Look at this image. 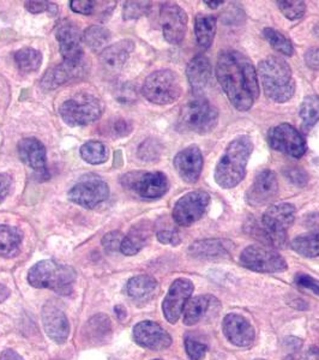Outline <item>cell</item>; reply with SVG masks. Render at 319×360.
<instances>
[{
    "label": "cell",
    "instance_id": "52",
    "mask_svg": "<svg viewBox=\"0 0 319 360\" xmlns=\"http://www.w3.org/2000/svg\"><path fill=\"white\" fill-rule=\"evenodd\" d=\"M49 4L51 3L48 1H27L25 8L28 10L29 13H41L48 11Z\"/></svg>",
    "mask_w": 319,
    "mask_h": 360
},
{
    "label": "cell",
    "instance_id": "46",
    "mask_svg": "<svg viewBox=\"0 0 319 360\" xmlns=\"http://www.w3.org/2000/svg\"><path fill=\"white\" fill-rule=\"evenodd\" d=\"M70 6L74 13H81V15H93L96 8L95 1H89V0H71Z\"/></svg>",
    "mask_w": 319,
    "mask_h": 360
},
{
    "label": "cell",
    "instance_id": "36",
    "mask_svg": "<svg viewBox=\"0 0 319 360\" xmlns=\"http://www.w3.org/2000/svg\"><path fill=\"white\" fill-rule=\"evenodd\" d=\"M299 115L303 119L304 127L306 129L315 127L319 120V96L311 95L304 98L303 103L300 105Z\"/></svg>",
    "mask_w": 319,
    "mask_h": 360
},
{
    "label": "cell",
    "instance_id": "20",
    "mask_svg": "<svg viewBox=\"0 0 319 360\" xmlns=\"http://www.w3.org/2000/svg\"><path fill=\"white\" fill-rule=\"evenodd\" d=\"M57 40L64 62L82 63V34L71 23H64L57 30Z\"/></svg>",
    "mask_w": 319,
    "mask_h": 360
},
{
    "label": "cell",
    "instance_id": "12",
    "mask_svg": "<svg viewBox=\"0 0 319 360\" xmlns=\"http://www.w3.org/2000/svg\"><path fill=\"white\" fill-rule=\"evenodd\" d=\"M268 139L274 150L283 153L295 159L303 158L306 153L307 146L305 139L300 135V132L289 124H281L273 127L268 134Z\"/></svg>",
    "mask_w": 319,
    "mask_h": 360
},
{
    "label": "cell",
    "instance_id": "48",
    "mask_svg": "<svg viewBox=\"0 0 319 360\" xmlns=\"http://www.w3.org/2000/svg\"><path fill=\"white\" fill-rule=\"evenodd\" d=\"M157 239L162 244H169V245H179L181 242V236L174 231V229H162L157 232Z\"/></svg>",
    "mask_w": 319,
    "mask_h": 360
},
{
    "label": "cell",
    "instance_id": "22",
    "mask_svg": "<svg viewBox=\"0 0 319 360\" xmlns=\"http://www.w3.org/2000/svg\"><path fill=\"white\" fill-rule=\"evenodd\" d=\"M186 75L193 93L196 95L204 94L213 77V69L208 58L204 54H197L188 63Z\"/></svg>",
    "mask_w": 319,
    "mask_h": 360
},
{
    "label": "cell",
    "instance_id": "25",
    "mask_svg": "<svg viewBox=\"0 0 319 360\" xmlns=\"http://www.w3.org/2000/svg\"><path fill=\"white\" fill-rule=\"evenodd\" d=\"M134 49H135L134 42L129 40L108 46L101 53V58H100L101 64L108 72H118L126 63Z\"/></svg>",
    "mask_w": 319,
    "mask_h": 360
},
{
    "label": "cell",
    "instance_id": "10",
    "mask_svg": "<svg viewBox=\"0 0 319 360\" xmlns=\"http://www.w3.org/2000/svg\"><path fill=\"white\" fill-rule=\"evenodd\" d=\"M240 263L258 273H280L287 269L286 259L278 251L264 245L247 246L240 255Z\"/></svg>",
    "mask_w": 319,
    "mask_h": 360
},
{
    "label": "cell",
    "instance_id": "51",
    "mask_svg": "<svg viewBox=\"0 0 319 360\" xmlns=\"http://www.w3.org/2000/svg\"><path fill=\"white\" fill-rule=\"evenodd\" d=\"M119 94H122V96L118 98L120 103H131L136 98V88L131 84H125L119 90Z\"/></svg>",
    "mask_w": 319,
    "mask_h": 360
},
{
    "label": "cell",
    "instance_id": "5",
    "mask_svg": "<svg viewBox=\"0 0 319 360\" xmlns=\"http://www.w3.org/2000/svg\"><path fill=\"white\" fill-rule=\"evenodd\" d=\"M28 281L37 288H47L59 295H69L74 290L76 271L71 266L45 259L30 268Z\"/></svg>",
    "mask_w": 319,
    "mask_h": 360
},
{
    "label": "cell",
    "instance_id": "55",
    "mask_svg": "<svg viewBox=\"0 0 319 360\" xmlns=\"http://www.w3.org/2000/svg\"><path fill=\"white\" fill-rule=\"evenodd\" d=\"M307 360H319V348L312 346L307 352Z\"/></svg>",
    "mask_w": 319,
    "mask_h": 360
},
{
    "label": "cell",
    "instance_id": "50",
    "mask_svg": "<svg viewBox=\"0 0 319 360\" xmlns=\"http://www.w3.org/2000/svg\"><path fill=\"white\" fill-rule=\"evenodd\" d=\"M305 63L310 69L319 70V47L307 49L305 53Z\"/></svg>",
    "mask_w": 319,
    "mask_h": 360
},
{
    "label": "cell",
    "instance_id": "2",
    "mask_svg": "<svg viewBox=\"0 0 319 360\" xmlns=\"http://www.w3.org/2000/svg\"><path fill=\"white\" fill-rule=\"evenodd\" d=\"M252 150L254 144L249 136L233 139L215 167L214 178L217 185L223 188H235L245 178L246 166Z\"/></svg>",
    "mask_w": 319,
    "mask_h": 360
},
{
    "label": "cell",
    "instance_id": "26",
    "mask_svg": "<svg viewBox=\"0 0 319 360\" xmlns=\"http://www.w3.org/2000/svg\"><path fill=\"white\" fill-rule=\"evenodd\" d=\"M18 153L23 162L39 173L46 172L45 146L37 139H22L18 143Z\"/></svg>",
    "mask_w": 319,
    "mask_h": 360
},
{
    "label": "cell",
    "instance_id": "1",
    "mask_svg": "<svg viewBox=\"0 0 319 360\" xmlns=\"http://www.w3.org/2000/svg\"><path fill=\"white\" fill-rule=\"evenodd\" d=\"M217 81L237 111L246 112L259 96L257 72L245 54L229 49L217 58Z\"/></svg>",
    "mask_w": 319,
    "mask_h": 360
},
{
    "label": "cell",
    "instance_id": "19",
    "mask_svg": "<svg viewBox=\"0 0 319 360\" xmlns=\"http://www.w3.org/2000/svg\"><path fill=\"white\" fill-rule=\"evenodd\" d=\"M222 330L226 339L237 347H247L254 341V328L249 319L237 314L226 316L222 323Z\"/></svg>",
    "mask_w": 319,
    "mask_h": 360
},
{
    "label": "cell",
    "instance_id": "30",
    "mask_svg": "<svg viewBox=\"0 0 319 360\" xmlns=\"http://www.w3.org/2000/svg\"><path fill=\"white\" fill-rule=\"evenodd\" d=\"M22 233L13 226H0V256L15 257L21 249Z\"/></svg>",
    "mask_w": 319,
    "mask_h": 360
},
{
    "label": "cell",
    "instance_id": "31",
    "mask_svg": "<svg viewBox=\"0 0 319 360\" xmlns=\"http://www.w3.org/2000/svg\"><path fill=\"white\" fill-rule=\"evenodd\" d=\"M216 33V17L213 15H197L195 20V34H196L197 42L202 49H209L214 41Z\"/></svg>",
    "mask_w": 319,
    "mask_h": 360
},
{
    "label": "cell",
    "instance_id": "57",
    "mask_svg": "<svg viewBox=\"0 0 319 360\" xmlns=\"http://www.w3.org/2000/svg\"><path fill=\"white\" fill-rule=\"evenodd\" d=\"M115 315L118 316V319H120V321L126 317V310H125V307H120V305H118V307H115Z\"/></svg>",
    "mask_w": 319,
    "mask_h": 360
},
{
    "label": "cell",
    "instance_id": "29",
    "mask_svg": "<svg viewBox=\"0 0 319 360\" xmlns=\"http://www.w3.org/2000/svg\"><path fill=\"white\" fill-rule=\"evenodd\" d=\"M112 334L111 319L107 315L98 314L91 317L84 327L86 339L91 344H103Z\"/></svg>",
    "mask_w": 319,
    "mask_h": 360
},
{
    "label": "cell",
    "instance_id": "38",
    "mask_svg": "<svg viewBox=\"0 0 319 360\" xmlns=\"http://www.w3.org/2000/svg\"><path fill=\"white\" fill-rule=\"evenodd\" d=\"M263 35L266 37V41L271 44V47H274L280 53L288 56V57L294 54V47L292 45L291 40H288L282 33H280L276 29L266 28L263 30Z\"/></svg>",
    "mask_w": 319,
    "mask_h": 360
},
{
    "label": "cell",
    "instance_id": "23",
    "mask_svg": "<svg viewBox=\"0 0 319 360\" xmlns=\"http://www.w3.org/2000/svg\"><path fill=\"white\" fill-rule=\"evenodd\" d=\"M233 243L228 239H205L191 244L188 252L200 259H214L225 257L233 249Z\"/></svg>",
    "mask_w": 319,
    "mask_h": 360
},
{
    "label": "cell",
    "instance_id": "9",
    "mask_svg": "<svg viewBox=\"0 0 319 360\" xmlns=\"http://www.w3.org/2000/svg\"><path fill=\"white\" fill-rule=\"evenodd\" d=\"M124 188L142 198L154 200L164 196L168 191V179L162 172L127 173L122 179Z\"/></svg>",
    "mask_w": 319,
    "mask_h": 360
},
{
    "label": "cell",
    "instance_id": "6",
    "mask_svg": "<svg viewBox=\"0 0 319 360\" xmlns=\"http://www.w3.org/2000/svg\"><path fill=\"white\" fill-rule=\"evenodd\" d=\"M219 122L216 107L204 98H198L186 103L181 110L178 127L183 131L205 135L214 130Z\"/></svg>",
    "mask_w": 319,
    "mask_h": 360
},
{
    "label": "cell",
    "instance_id": "39",
    "mask_svg": "<svg viewBox=\"0 0 319 360\" xmlns=\"http://www.w3.org/2000/svg\"><path fill=\"white\" fill-rule=\"evenodd\" d=\"M278 5L283 16L291 21L300 20L306 13V4L300 0H282L278 1Z\"/></svg>",
    "mask_w": 319,
    "mask_h": 360
},
{
    "label": "cell",
    "instance_id": "44",
    "mask_svg": "<svg viewBox=\"0 0 319 360\" xmlns=\"http://www.w3.org/2000/svg\"><path fill=\"white\" fill-rule=\"evenodd\" d=\"M107 131L115 137H125L132 131L131 124L126 122L125 119H115L110 123Z\"/></svg>",
    "mask_w": 319,
    "mask_h": 360
},
{
    "label": "cell",
    "instance_id": "45",
    "mask_svg": "<svg viewBox=\"0 0 319 360\" xmlns=\"http://www.w3.org/2000/svg\"><path fill=\"white\" fill-rule=\"evenodd\" d=\"M285 174H286L287 178H288L291 183L297 185V186H300V188L305 186L307 184V181H308V174L304 171L303 168H288Z\"/></svg>",
    "mask_w": 319,
    "mask_h": 360
},
{
    "label": "cell",
    "instance_id": "42",
    "mask_svg": "<svg viewBox=\"0 0 319 360\" xmlns=\"http://www.w3.org/2000/svg\"><path fill=\"white\" fill-rule=\"evenodd\" d=\"M185 349H186L190 359L202 360L207 354L208 347H207V345L202 344L200 341L188 335L185 338Z\"/></svg>",
    "mask_w": 319,
    "mask_h": 360
},
{
    "label": "cell",
    "instance_id": "40",
    "mask_svg": "<svg viewBox=\"0 0 319 360\" xmlns=\"http://www.w3.org/2000/svg\"><path fill=\"white\" fill-rule=\"evenodd\" d=\"M162 147L156 139H149L141 144L138 156L144 161H155L159 159Z\"/></svg>",
    "mask_w": 319,
    "mask_h": 360
},
{
    "label": "cell",
    "instance_id": "56",
    "mask_svg": "<svg viewBox=\"0 0 319 360\" xmlns=\"http://www.w3.org/2000/svg\"><path fill=\"white\" fill-rule=\"evenodd\" d=\"M8 297H10V290H8V287L0 283V303L5 302Z\"/></svg>",
    "mask_w": 319,
    "mask_h": 360
},
{
    "label": "cell",
    "instance_id": "47",
    "mask_svg": "<svg viewBox=\"0 0 319 360\" xmlns=\"http://www.w3.org/2000/svg\"><path fill=\"white\" fill-rule=\"evenodd\" d=\"M295 283L297 285L306 290L313 292L315 295H319V281L312 276H308L306 274H298L295 276Z\"/></svg>",
    "mask_w": 319,
    "mask_h": 360
},
{
    "label": "cell",
    "instance_id": "8",
    "mask_svg": "<svg viewBox=\"0 0 319 360\" xmlns=\"http://www.w3.org/2000/svg\"><path fill=\"white\" fill-rule=\"evenodd\" d=\"M103 115V105L93 95L78 94L66 100L60 107V115L70 127H84L94 123Z\"/></svg>",
    "mask_w": 319,
    "mask_h": 360
},
{
    "label": "cell",
    "instance_id": "61",
    "mask_svg": "<svg viewBox=\"0 0 319 360\" xmlns=\"http://www.w3.org/2000/svg\"><path fill=\"white\" fill-rule=\"evenodd\" d=\"M154 360H161V359H154Z\"/></svg>",
    "mask_w": 319,
    "mask_h": 360
},
{
    "label": "cell",
    "instance_id": "14",
    "mask_svg": "<svg viewBox=\"0 0 319 360\" xmlns=\"http://www.w3.org/2000/svg\"><path fill=\"white\" fill-rule=\"evenodd\" d=\"M193 290L195 286L188 278H176L172 286L169 287V291L162 303V311L169 323H176L178 319H181Z\"/></svg>",
    "mask_w": 319,
    "mask_h": 360
},
{
    "label": "cell",
    "instance_id": "60",
    "mask_svg": "<svg viewBox=\"0 0 319 360\" xmlns=\"http://www.w3.org/2000/svg\"><path fill=\"white\" fill-rule=\"evenodd\" d=\"M256 360H264V359H256Z\"/></svg>",
    "mask_w": 319,
    "mask_h": 360
},
{
    "label": "cell",
    "instance_id": "11",
    "mask_svg": "<svg viewBox=\"0 0 319 360\" xmlns=\"http://www.w3.org/2000/svg\"><path fill=\"white\" fill-rule=\"evenodd\" d=\"M209 203L210 196L203 190H196L193 193H186L174 205L173 219L176 225L188 227L204 215Z\"/></svg>",
    "mask_w": 319,
    "mask_h": 360
},
{
    "label": "cell",
    "instance_id": "27",
    "mask_svg": "<svg viewBox=\"0 0 319 360\" xmlns=\"http://www.w3.org/2000/svg\"><path fill=\"white\" fill-rule=\"evenodd\" d=\"M152 226L149 221H141L134 226L130 232L124 237L120 251L126 256H135L138 254L152 236Z\"/></svg>",
    "mask_w": 319,
    "mask_h": 360
},
{
    "label": "cell",
    "instance_id": "4",
    "mask_svg": "<svg viewBox=\"0 0 319 360\" xmlns=\"http://www.w3.org/2000/svg\"><path fill=\"white\" fill-rule=\"evenodd\" d=\"M295 220L294 205L291 203H280L266 209L262 221L254 222L251 233L266 245L283 246L286 244L287 229Z\"/></svg>",
    "mask_w": 319,
    "mask_h": 360
},
{
    "label": "cell",
    "instance_id": "24",
    "mask_svg": "<svg viewBox=\"0 0 319 360\" xmlns=\"http://www.w3.org/2000/svg\"><path fill=\"white\" fill-rule=\"evenodd\" d=\"M82 71L83 62H64L60 65L52 68L46 72L45 76L42 78L41 86L46 90L56 89L58 86H63L71 79L77 77L78 75L82 74Z\"/></svg>",
    "mask_w": 319,
    "mask_h": 360
},
{
    "label": "cell",
    "instance_id": "49",
    "mask_svg": "<svg viewBox=\"0 0 319 360\" xmlns=\"http://www.w3.org/2000/svg\"><path fill=\"white\" fill-rule=\"evenodd\" d=\"M304 226L305 229L310 231V233L319 234V213L307 214L306 217H304Z\"/></svg>",
    "mask_w": 319,
    "mask_h": 360
},
{
    "label": "cell",
    "instance_id": "16",
    "mask_svg": "<svg viewBox=\"0 0 319 360\" xmlns=\"http://www.w3.org/2000/svg\"><path fill=\"white\" fill-rule=\"evenodd\" d=\"M134 340L141 347L152 351H164L172 345V336L152 321H143L136 324Z\"/></svg>",
    "mask_w": 319,
    "mask_h": 360
},
{
    "label": "cell",
    "instance_id": "58",
    "mask_svg": "<svg viewBox=\"0 0 319 360\" xmlns=\"http://www.w3.org/2000/svg\"><path fill=\"white\" fill-rule=\"evenodd\" d=\"M209 8H217L220 5H223V1H204Z\"/></svg>",
    "mask_w": 319,
    "mask_h": 360
},
{
    "label": "cell",
    "instance_id": "53",
    "mask_svg": "<svg viewBox=\"0 0 319 360\" xmlns=\"http://www.w3.org/2000/svg\"><path fill=\"white\" fill-rule=\"evenodd\" d=\"M11 188V178L8 174L0 173V203L4 201Z\"/></svg>",
    "mask_w": 319,
    "mask_h": 360
},
{
    "label": "cell",
    "instance_id": "37",
    "mask_svg": "<svg viewBox=\"0 0 319 360\" xmlns=\"http://www.w3.org/2000/svg\"><path fill=\"white\" fill-rule=\"evenodd\" d=\"M81 155L86 162L91 165L103 164L107 160L108 156V150L105 144L98 141H91L86 142L82 148H81Z\"/></svg>",
    "mask_w": 319,
    "mask_h": 360
},
{
    "label": "cell",
    "instance_id": "18",
    "mask_svg": "<svg viewBox=\"0 0 319 360\" xmlns=\"http://www.w3.org/2000/svg\"><path fill=\"white\" fill-rule=\"evenodd\" d=\"M42 323L49 339L64 344L70 334L69 319L57 302H48L42 309Z\"/></svg>",
    "mask_w": 319,
    "mask_h": 360
},
{
    "label": "cell",
    "instance_id": "21",
    "mask_svg": "<svg viewBox=\"0 0 319 360\" xmlns=\"http://www.w3.org/2000/svg\"><path fill=\"white\" fill-rule=\"evenodd\" d=\"M174 167L184 181L188 184L196 183L203 169V155L200 148L191 146L178 153L174 158Z\"/></svg>",
    "mask_w": 319,
    "mask_h": 360
},
{
    "label": "cell",
    "instance_id": "3",
    "mask_svg": "<svg viewBox=\"0 0 319 360\" xmlns=\"http://www.w3.org/2000/svg\"><path fill=\"white\" fill-rule=\"evenodd\" d=\"M266 98L275 103H287L295 93V81L291 66L280 57H268L258 65Z\"/></svg>",
    "mask_w": 319,
    "mask_h": 360
},
{
    "label": "cell",
    "instance_id": "28",
    "mask_svg": "<svg viewBox=\"0 0 319 360\" xmlns=\"http://www.w3.org/2000/svg\"><path fill=\"white\" fill-rule=\"evenodd\" d=\"M215 305H219V300L213 295H198L188 300L184 309V323L195 326L201 322Z\"/></svg>",
    "mask_w": 319,
    "mask_h": 360
},
{
    "label": "cell",
    "instance_id": "41",
    "mask_svg": "<svg viewBox=\"0 0 319 360\" xmlns=\"http://www.w3.org/2000/svg\"><path fill=\"white\" fill-rule=\"evenodd\" d=\"M150 3L147 1H126L124 5V18L125 20H135L143 16L149 11Z\"/></svg>",
    "mask_w": 319,
    "mask_h": 360
},
{
    "label": "cell",
    "instance_id": "32",
    "mask_svg": "<svg viewBox=\"0 0 319 360\" xmlns=\"http://www.w3.org/2000/svg\"><path fill=\"white\" fill-rule=\"evenodd\" d=\"M157 288V281L149 275H138L130 278L126 285L127 295L136 300L150 298Z\"/></svg>",
    "mask_w": 319,
    "mask_h": 360
},
{
    "label": "cell",
    "instance_id": "17",
    "mask_svg": "<svg viewBox=\"0 0 319 360\" xmlns=\"http://www.w3.org/2000/svg\"><path fill=\"white\" fill-rule=\"evenodd\" d=\"M278 193V176L271 169L258 173L254 183L246 193V202L252 207H262L271 203Z\"/></svg>",
    "mask_w": 319,
    "mask_h": 360
},
{
    "label": "cell",
    "instance_id": "35",
    "mask_svg": "<svg viewBox=\"0 0 319 360\" xmlns=\"http://www.w3.org/2000/svg\"><path fill=\"white\" fill-rule=\"evenodd\" d=\"M15 62L23 72L37 71L42 63V56L34 49H22L15 54Z\"/></svg>",
    "mask_w": 319,
    "mask_h": 360
},
{
    "label": "cell",
    "instance_id": "59",
    "mask_svg": "<svg viewBox=\"0 0 319 360\" xmlns=\"http://www.w3.org/2000/svg\"><path fill=\"white\" fill-rule=\"evenodd\" d=\"M313 34H315V37H318L319 39V23L315 25V28H313Z\"/></svg>",
    "mask_w": 319,
    "mask_h": 360
},
{
    "label": "cell",
    "instance_id": "33",
    "mask_svg": "<svg viewBox=\"0 0 319 360\" xmlns=\"http://www.w3.org/2000/svg\"><path fill=\"white\" fill-rule=\"evenodd\" d=\"M292 249L304 257L313 258L319 256V234H305L293 239Z\"/></svg>",
    "mask_w": 319,
    "mask_h": 360
},
{
    "label": "cell",
    "instance_id": "43",
    "mask_svg": "<svg viewBox=\"0 0 319 360\" xmlns=\"http://www.w3.org/2000/svg\"><path fill=\"white\" fill-rule=\"evenodd\" d=\"M124 236L122 232H119V231H113V232H110V233H107L103 239V245L106 250L108 254H113V252H117L120 250V246H122V242H123Z\"/></svg>",
    "mask_w": 319,
    "mask_h": 360
},
{
    "label": "cell",
    "instance_id": "34",
    "mask_svg": "<svg viewBox=\"0 0 319 360\" xmlns=\"http://www.w3.org/2000/svg\"><path fill=\"white\" fill-rule=\"evenodd\" d=\"M83 40L89 49L100 51L105 49L107 44L111 40V33L108 29L101 25H91L83 34Z\"/></svg>",
    "mask_w": 319,
    "mask_h": 360
},
{
    "label": "cell",
    "instance_id": "7",
    "mask_svg": "<svg viewBox=\"0 0 319 360\" xmlns=\"http://www.w3.org/2000/svg\"><path fill=\"white\" fill-rule=\"evenodd\" d=\"M142 91L150 103L168 105L181 98V79L171 70H159L148 76Z\"/></svg>",
    "mask_w": 319,
    "mask_h": 360
},
{
    "label": "cell",
    "instance_id": "13",
    "mask_svg": "<svg viewBox=\"0 0 319 360\" xmlns=\"http://www.w3.org/2000/svg\"><path fill=\"white\" fill-rule=\"evenodd\" d=\"M110 195L108 185L98 176H84L69 191L70 201L84 208H95L106 201Z\"/></svg>",
    "mask_w": 319,
    "mask_h": 360
},
{
    "label": "cell",
    "instance_id": "54",
    "mask_svg": "<svg viewBox=\"0 0 319 360\" xmlns=\"http://www.w3.org/2000/svg\"><path fill=\"white\" fill-rule=\"evenodd\" d=\"M0 360H25L22 358L18 353L15 352L13 349H5L4 352L1 353Z\"/></svg>",
    "mask_w": 319,
    "mask_h": 360
},
{
    "label": "cell",
    "instance_id": "15",
    "mask_svg": "<svg viewBox=\"0 0 319 360\" xmlns=\"http://www.w3.org/2000/svg\"><path fill=\"white\" fill-rule=\"evenodd\" d=\"M160 21L166 41L178 45L184 40L188 25V15L176 4H164L160 11Z\"/></svg>",
    "mask_w": 319,
    "mask_h": 360
}]
</instances>
